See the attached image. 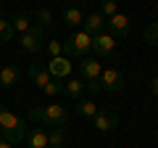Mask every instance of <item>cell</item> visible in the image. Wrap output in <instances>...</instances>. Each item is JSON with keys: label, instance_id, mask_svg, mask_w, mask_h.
I'll return each instance as SVG.
<instances>
[{"label": "cell", "instance_id": "1", "mask_svg": "<svg viewBox=\"0 0 158 148\" xmlns=\"http://www.w3.org/2000/svg\"><path fill=\"white\" fill-rule=\"evenodd\" d=\"M0 137H6L11 146H19L27 140V122L13 111H8L3 103H0Z\"/></svg>", "mask_w": 158, "mask_h": 148}, {"label": "cell", "instance_id": "2", "mask_svg": "<svg viewBox=\"0 0 158 148\" xmlns=\"http://www.w3.org/2000/svg\"><path fill=\"white\" fill-rule=\"evenodd\" d=\"M29 119L32 122H40L45 127H63L69 122V108L63 103H48V106H34L29 108Z\"/></svg>", "mask_w": 158, "mask_h": 148}, {"label": "cell", "instance_id": "3", "mask_svg": "<svg viewBox=\"0 0 158 148\" xmlns=\"http://www.w3.org/2000/svg\"><path fill=\"white\" fill-rule=\"evenodd\" d=\"M27 77L37 85V90L45 93V95H58V93H63V82L56 80V77H50L48 66H42V63H29Z\"/></svg>", "mask_w": 158, "mask_h": 148}, {"label": "cell", "instance_id": "4", "mask_svg": "<svg viewBox=\"0 0 158 148\" xmlns=\"http://www.w3.org/2000/svg\"><path fill=\"white\" fill-rule=\"evenodd\" d=\"M90 50H92V37L82 29L69 34V40L63 42V56L66 58H85Z\"/></svg>", "mask_w": 158, "mask_h": 148}, {"label": "cell", "instance_id": "5", "mask_svg": "<svg viewBox=\"0 0 158 148\" xmlns=\"http://www.w3.org/2000/svg\"><path fill=\"white\" fill-rule=\"evenodd\" d=\"M42 48H45V29L37 27V24H32V27L21 34V50L29 53V56H34V53H40Z\"/></svg>", "mask_w": 158, "mask_h": 148}, {"label": "cell", "instance_id": "6", "mask_svg": "<svg viewBox=\"0 0 158 148\" xmlns=\"http://www.w3.org/2000/svg\"><path fill=\"white\" fill-rule=\"evenodd\" d=\"M79 72H82V80H85V85H90V82H100V74H103V63L100 58H79Z\"/></svg>", "mask_w": 158, "mask_h": 148}, {"label": "cell", "instance_id": "7", "mask_svg": "<svg viewBox=\"0 0 158 148\" xmlns=\"http://www.w3.org/2000/svg\"><path fill=\"white\" fill-rule=\"evenodd\" d=\"M124 85H127V80H124V74L118 72V69H103V74H100V90H106V93H121Z\"/></svg>", "mask_w": 158, "mask_h": 148}, {"label": "cell", "instance_id": "8", "mask_svg": "<svg viewBox=\"0 0 158 148\" xmlns=\"http://www.w3.org/2000/svg\"><path fill=\"white\" fill-rule=\"evenodd\" d=\"M92 127L98 132H111L118 127V114L111 111V108H98V114L92 116Z\"/></svg>", "mask_w": 158, "mask_h": 148}, {"label": "cell", "instance_id": "9", "mask_svg": "<svg viewBox=\"0 0 158 148\" xmlns=\"http://www.w3.org/2000/svg\"><path fill=\"white\" fill-rule=\"evenodd\" d=\"M92 50H95L100 58H108V56H113V53H116V37H111L108 32H100V34H95V37H92Z\"/></svg>", "mask_w": 158, "mask_h": 148}, {"label": "cell", "instance_id": "10", "mask_svg": "<svg viewBox=\"0 0 158 148\" xmlns=\"http://www.w3.org/2000/svg\"><path fill=\"white\" fill-rule=\"evenodd\" d=\"M129 27H132V21L124 13H116V16L106 19V32L111 34V37H127V34H129Z\"/></svg>", "mask_w": 158, "mask_h": 148}, {"label": "cell", "instance_id": "11", "mask_svg": "<svg viewBox=\"0 0 158 148\" xmlns=\"http://www.w3.org/2000/svg\"><path fill=\"white\" fill-rule=\"evenodd\" d=\"M48 72H50V77H56V80H69V77H71V63H69L66 56L50 58V63H48Z\"/></svg>", "mask_w": 158, "mask_h": 148}, {"label": "cell", "instance_id": "12", "mask_svg": "<svg viewBox=\"0 0 158 148\" xmlns=\"http://www.w3.org/2000/svg\"><path fill=\"white\" fill-rule=\"evenodd\" d=\"M82 32H87L90 37L106 32V19H103L100 13H87V16L82 19Z\"/></svg>", "mask_w": 158, "mask_h": 148}, {"label": "cell", "instance_id": "13", "mask_svg": "<svg viewBox=\"0 0 158 148\" xmlns=\"http://www.w3.org/2000/svg\"><path fill=\"white\" fill-rule=\"evenodd\" d=\"M19 80H21V69H19L16 63H8V66L0 69V85H3V87L19 85Z\"/></svg>", "mask_w": 158, "mask_h": 148}, {"label": "cell", "instance_id": "14", "mask_svg": "<svg viewBox=\"0 0 158 148\" xmlns=\"http://www.w3.org/2000/svg\"><path fill=\"white\" fill-rule=\"evenodd\" d=\"M98 108H100V106H98L95 101H90V98H79L77 106H74V111H77L82 119H90V122H92V116L98 114Z\"/></svg>", "mask_w": 158, "mask_h": 148}, {"label": "cell", "instance_id": "15", "mask_svg": "<svg viewBox=\"0 0 158 148\" xmlns=\"http://www.w3.org/2000/svg\"><path fill=\"white\" fill-rule=\"evenodd\" d=\"M85 80H77V77H69L66 82H63V93H66L69 98H74V101H79V98L85 95Z\"/></svg>", "mask_w": 158, "mask_h": 148}, {"label": "cell", "instance_id": "16", "mask_svg": "<svg viewBox=\"0 0 158 148\" xmlns=\"http://www.w3.org/2000/svg\"><path fill=\"white\" fill-rule=\"evenodd\" d=\"M27 148H50L48 146V132L40 130V127H34L27 135Z\"/></svg>", "mask_w": 158, "mask_h": 148}, {"label": "cell", "instance_id": "17", "mask_svg": "<svg viewBox=\"0 0 158 148\" xmlns=\"http://www.w3.org/2000/svg\"><path fill=\"white\" fill-rule=\"evenodd\" d=\"M82 19H85V13L79 11V8H74V6H69L66 11H63V24L66 27H82Z\"/></svg>", "mask_w": 158, "mask_h": 148}, {"label": "cell", "instance_id": "18", "mask_svg": "<svg viewBox=\"0 0 158 148\" xmlns=\"http://www.w3.org/2000/svg\"><path fill=\"white\" fill-rule=\"evenodd\" d=\"M48 146H50V148H63V146H66V130H63V127H53V130H48Z\"/></svg>", "mask_w": 158, "mask_h": 148}, {"label": "cell", "instance_id": "19", "mask_svg": "<svg viewBox=\"0 0 158 148\" xmlns=\"http://www.w3.org/2000/svg\"><path fill=\"white\" fill-rule=\"evenodd\" d=\"M13 40V27H11V19H6L0 13V42H11Z\"/></svg>", "mask_w": 158, "mask_h": 148}, {"label": "cell", "instance_id": "20", "mask_svg": "<svg viewBox=\"0 0 158 148\" xmlns=\"http://www.w3.org/2000/svg\"><path fill=\"white\" fill-rule=\"evenodd\" d=\"M11 27H13V32H21V34H24L29 27H32V19L24 16V13H16V16L11 19Z\"/></svg>", "mask_w": 158, "mask_h": 148}, {"label": "cell", "instance_id": "21", "mask_svg": "<svg viewBox=\"0 0 158 148\" xmlns=\"http://www.w3.org/2000/svg\"><path fill=\"white\" fill-rule=\"evenodd\" d=\"M118 13V0H100V16L103 19H111Z\"/></svg>", "mask_w": 158, "mask_h": 148}, {"label": "cell", "instance_id": "22", "mask_svg": "<svg viewBox=\"0 0 158 148\" xmlns=\"http://www.w3.org/2000/svg\"><path fill=\"white\" fill-rule=\"evenodd\" d=\"M142 37H145L148 45H156L158 48V21H150L145 27V32H142Z\"/></svg>", "mask_w": 158, "mask_h": 148}, {"label": "cell", "instance_id": "23", "mask_svg": "<svg viewBox=\"0 0 158 148\" xmlns=\"http://www.w3.org/2000/svg\"><path fill=\"white\" fill-rule=\"evenodd\" d=\"M34 19H37V27H42V29H48V27L53 24V13L48 11V8H40Z\"/></svg>", "mask_w": 158, "mask_h": 148}, {"label": "cell", "instance_id": "24", "mask_svg": "<svg viewBox=\"0 0 158 148\" xmlns=\"http://www.w3.org/2000/svg\"><path fill=\"white\" fill-rule=\"evenodd\" d=\"M48 53H50V58L63 56V42L61 40H50V42H48Z\"/></svg>", "mask_w": 158, "mask_h": 148}, {"label": "cell", "instance_id": "25", "mask_svg": "<svg viewBox=\"0 0 158 148\" xmlns=\"http://www.w3.org/2000/svg\"><path fill=\"white\" fill-rule=\"evenodd\" d=\"M150 93H153V95H158V72H156V77L150 80Z\"/></svg>", "mask_w": 158, "mask_h": 148}, {"label": "cell", "instance_id": "26", "mask_svg": "<svg viewBox=\"0 0 158 148\" xmlns=\"http://www.w3.org/2000/svg\"><path fill=\"white\" fill-rule=\"evenodd\" d=\"M0 148H13V146H11V143L6 140V137H0Z\"/></svg>", "mask_w": 158, "mask_h": 148}, {"label": "cell", "instance_id": "27", "mask_svg": "<svg viewBox=\"0 0 158 148\" xmlns=\"http://www.w3.org/2000/svg\"><path fill=\"white\" fill-rule=\"evenodd\" d=\"M156 143H158V130H156Z\"/></svg>", "mask_w": 158, "mask_h": 148}, {"label": "cell", "instance_id": "28", "mask_svg": "<svg viewBox=\"0 0 158 148\" xmlns=\"http://www.w3.org/2000/svg\"><path fill=\"white\" fill-rule=\"evenodd\" d=\"M63 148H66V146H63Z\"/></svg>", "mask_w": 158, "mask_h": 148}]
</instances>
